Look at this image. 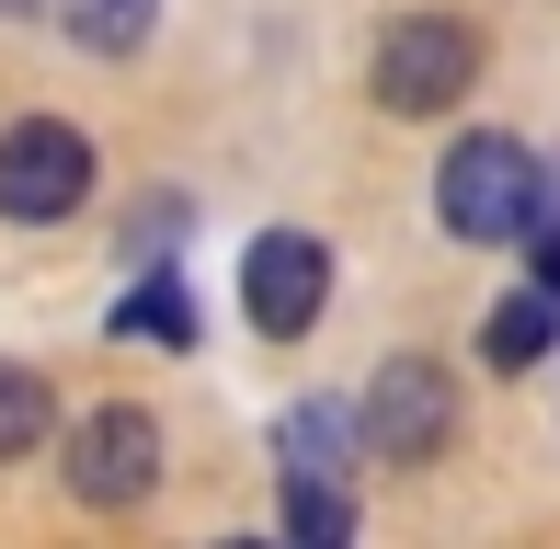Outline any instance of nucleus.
<instances>
[{
    "mask_svg": "<svg viewBox=\"0 0 560 549\" xmlns=\"http://www.w3.org/2000/svg\"><path fill=\"white\" fill-rule=\"evenodd\" d=\"M366 458H389V469H423V458H446V435H457V389H446V366L435 355H389L366 378Z\"/></svg>",
    "mask_w": 560,
    "mask_h": 549,
    "instance_id": "obj_4",
    "label": "nucleus"
},
{
    "mask_svg": "<svg viewBox=\"0 0 560 549\" xmlns=\"http://www.w3.org/2000/svg\"><path fill=\"white\" fill-rule=\"evenodd\" d=\"M0 12H35V0H0Z\"/></svg>",
    "mask_w": 560,
    "mask_h": 549,
    "instance_id": "obj_13",
    "label": "nucleus"
},
{
    "mask_svg": "<svg viewBox=\"0 0 560 549\" xmlns=\"http://www.w3.org/2000/svg\"><path fill=\"white\" fill-rule=\"evenodd\" d=\"M320 297H332V253H320L310 230H264L241 253V309H252V332H275V343H298L320 320Z\"/></svg>",
    "mask_w": 560,
    "mask_h": 549,
    "instance_id": "obj_6",
    "label": "nucleus"
},
{
    "mask_svg": "<svg viewBox=\"0 0 560 549\" xmlns=\"http://www.w3.org/2000/svg\"><path fill=\"white\" fill-rule=\"evenodd\" d=\"M58 435V401H46L35 366H0V458H35V446Z\"/></svg>",
    "mask_w": 560,
    "mask_h": 549,
    "instance_id": "obj_10",
    "label": "nucleus"
},
{
    "mask_svg": "<svg viewBox=\"0 0 560 549\" xmlns=\"http://www.w3.org/2000/svg\"><path fill=\"white\" fill-rule=\"evenodd\" d=\"M366 81H377L389 115H446V104H469V81H480V35L446 23V12H400L389 35H377Z\"/></svg>",
    "mask_w": 560,
    "mask_h": 549,
    "instance_id": "obj_2",
    "label": "nucleus"
},
{
    "mask_svg": "<svg viewBox=\"0 0 560 549\" xmlns=\"http://www.w3.org/2000/svg\"><path fill=\"white\" fill-rule=\"evenodd\" d=\"M58 23H69L81 58H138L149 23H161V0H58Z\"/></svg>",
    "mask_w": 560,
    "mask_h": 549,
    "instance_id": "obj_8",
    "label": "nucleus"
},
{
    "mask_svg": "<svg viewBox=\"0 0 560 549\" xmlns=\"http://www.w3.org/2000/svg\"><path fill=\"white\" fill-rule=\"evenodd\" d=\"M81 195H92V138L81 127H58V115L0 127V218L58 230V218H81Z\"/></svg>",
    "mask_w": 560,
    "mask_h": 549,
    "instance_id": "obj_3",
    "label": "nucleus"
},
{
    "mask_svg": "<svg viewBox=\"0 0 560 549\" xmlns=\"http://www.w3.org/2000/svg\"><path fill=\"white\" fill-rule=\"evenodd\" d=\"M549 343H560V297L538 287V297H503V309H492V332H480V355H492V366H538Z\"/></svg>",
    "mask_w": 560,
    "mask_h": 549,
    "instance_id": "obj_9",
    "label": "nucleus"
},
{
    "mask_svg": "<svg viewBox=\"0 0 560 549\" xmlns=\"http://www.w3.org/2000/svg\"><path fill=\"white\" fill-rule=\"evenodd\" d=\"M538 207H549L538 149L503 138V127H469V138L435 161V218H446L457 241H526V230H538Z\"/></svg>",
    "mask_w": 560,
    "mask_h": 549,
    "instance_id": "obj_1",
    "label": "nucleus"
},
{
    "mask_svg": "<svg viewBox=\"0 0 560 549\" xmlns=\"http://www.w3.org/2000/svg\"><path fill=\"white\" fill-rule=\"evenodd\" d=\"M354 446H366V423L332 412V401H298L287 423H275V469H287V481H343Z\"/></svg>",
    "mask_w": 560,
    "mask_h": 549,
    "instance_id": "obj_7",
    "label": "nucleus"
},
{
    "mask_svg": "<svg viewBox=\"0 0 560 549\" xmlns=\"http://www.w3.org/2000/svg\"><path fill=\"white\" fill-rule=\"evenodd\" d=\"M343 527H354L343 481H287V538H343Z\"/></svg>",
    "mask_w": 560,
    "mask_h": 549,
    "instance_id": "obj_12",
    "label": "nucleus"
},
{
    "mask_svg": "<svg viewBox=\"0 0 560 549\" xmlns=\"http://www.w3.org/2000/svg\"><path fill=\"white\" fill-rule=\"evenodd\" d=\"M149 481H161V423H149L138 401H104V412L69 423V492H81L92 515L149 504Z\"/></svg>",
    "mask_w": 560,
    "mask_h": 549,
    "instance_id": "obj_5",
    "label": "nucleus"
},
{
    "mask_svg": "<svg viewBox=\"0 0 560 549\" xmlns=\"http://www.w3.org/2000/svg\"><path fill=\"white\" fill-rule=\"evenodd\" d=\"M115 332H149V343H184L195 355V297L172 287V274H138V297L115 309Z\"/></svg>",
    "mask_w": 560,
    "mask_h": 549,
    "instance_id": "obj_11",
    "label": "nucleus"
}]
</instances>
